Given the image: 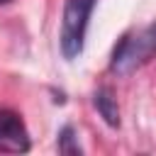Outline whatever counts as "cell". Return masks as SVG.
Wrapping results in <instances>:
<instances>
[{"label":"cell","instance_id":"obj_1","mask_svg":"<svg viewBox=\"0 0 156 156\" xmlns=\"http://www.w3.org/2000/svg\"><path fill=\"white\" fill-rule=\"evenodd\" d=\"M156 56V22H151L139 34H124L112 51L110 71L117 76H129Z\"/></svg>","mask_w":156,"mask_h":156},{"label":"cell","instance_id":"obj_2","mask_svg":"<svg viewBox=\"0 0 156 156\" xmlns=\"http://www.w3.org/2000/svg\"><path fill=\"white\" fill-rule=\"evenodd\" d=\"M93 7H95V0H66L63 20H61V41H58L66 61H73L83 54Z\"/></svg>","mask_w":156,"mask_h":156},{"label":"cell","instance_id":"obj_3","mask_svg":"<svg viewBox=\"0 0 156 156\" xmlns=\"http://www.w3.org/2000/svg\"><path fill=\"white\" fill-rule=\"evenodd\" d=\"M32 146L29 132L22 117L12 110L0 107V151L2 154H27Z\"/></svg>","mask_w":156,"mask_h":156},{"label":"cell","instance_id":"obj_4","mask_svg":"<svg viewBox=\"0 0 156 156\" xmlns=\"http://www.w3.org/2000/svg\"><path fill=\"white\" fill-rule=\"evenodd\" d=\"M93 105H95V110L100 112V117L105 119L107 127H112V129L119 127V105H117V98L110 88H98L95 95H93Z\"/></svg>","mask_w":156,"mask_h":156},{"label":"cell","instance_id":"obj_5","mask_svg":"<svg viewBox=\"0 0 156 156\" xmlns=\"http://www.w3.org/2000/svg\"><path fill=\"white\" fill-rule=\"evenodd\" d=\"M56 149H58V154H63V156H80V154H83V149H80V144H78V136H76V129H73L71 124H63V127H61Z\"/></svg>","mask_w":156,"mask_h":156},{"label":"cell","instance_id":"obj_6","mask_svg":"<svg viewBox=\"0 0 156 156\" xmlns=\"http://www.w3.org/2000/svg\"><path fill=\"white\" fill-rule=\"evenodd\" d=\"M7 2H12V0H0V5H7Z\"/></svg>","mask_w":156,"mask_h":156}]
</instances>
